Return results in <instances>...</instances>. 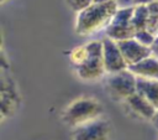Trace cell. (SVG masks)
<instances>
[{
    "instance_id": "cell-20",
    "label": "cell",
    "mask_w": 158,
    "mask_h": 140,
    "mask_svg": "<svg viewBox=\"0 0 158 140\" xmlns=\"http://www.w3.org/2000/svg\"><path fill=\"white\" fill-rule=\"evenodd\" d=\"M5 1H6V0H0V2H1V4H4Z\"/></svg>"
},
{
    "instance_id": "cell-15",
    "label": "cell",
    "mask_w": 158,
    "mask_h": 140,
    "mask_svg": "<svg viewBox=\"0 0 158 140\" xmlns=\"http://www.w3.org/2000/svg\"><path fill=\"white\" fill-rule=\"evenodd\" d=\"M147 9H148V12L149 15H153V16H158V0L151 2L147 5Z\"/></svg>"
},
{
    "instance_id": "cell-17",
    "label": "cell",
    "mask_w": 158,
    "mask_h": 140,
    "mask_svg": "<svg viewBox=\"0 0 158 140\" xmlns=\"http://www.w3.org/2000/svg\"><path fill=\"white\" fill-rule=\"evenodd\" d=\"M153 1H156V0H133L135 5H148Z\"/></svg>"
},
{
    "instance_id": "cell-6",
    "label": "cell",
    "mask_w": 158,
    "mask_h": 140,
    "mask_svg": "<svg viewBox=\"0 0 158 140\" xmlns=\"http://www.w3.org/2000/svg\"><path fill=\"white\" fill-rule=\"evenodd\" d=\"M101 41H102V59L106 73L111 74L128 69V64L126 63L117 42L107 36L104 37Z\"/></svg>"
},
{
    "instance_id": "cell-19",
    "label": "cell",
    "mask_w": 158,
    "mask_h": 140,
    "mask_svg": "<svg viewBox=\"0 0 158 140\" xmlns=\"http://www.w3.org/2000/svg\"><path fill=\"white\" fill-rule=\"evenodd\" d=\"M109 1H112V0H94L93 2H96V4H104V2H109Z\"/></svg>"
},
{
    "instance_id": "cell-12",
    "label": "cell",
    "mask_w": 158,
    "mask_h": 140,
    "mask_svg": "<svg viewBox=\"0 0 158 140\" xmlns=\"http://www.w3.org/2000/svg\"><path fill=\"white\" fill-rule=\"evenodd\" d=\"M148 17H149V12H148L147 5H135L132 20H131V24H132L133 28L136 31L146 28Z\"/></svg>"
},
{
    "instance_id": "cell-14",
    "label": "cell",
    "mask_w": 158,
    "mask_h": 140,
    "mask_svg": "<svg viewBox=\"0 0 158 140\" xmlns=\"http://www.w3.org/2000/svg\"><path fill=\"white\" fill-rule=\"evenodd\" d=\"M94 0H65L68 7L75 12L81 11L83 9L88 7L90 4H93Z\"/></svg>"
},
{
    "instance_id": "cell-18",
    "label": "cell",
    "mask_w": 158,
    "mask_h": 140,
    "mask_svg": "<svg viewBox=\"0 0 158 140\" xmlns=\"http://www.w3.org/2000/svg\"><path fill=\"white\" fill-rule=\"evenodd\" d=\"M151 120H152V124H153V126H154V128L158 130V110L156 112V114L153 115V118H152Z\"/></svg>"
},
{
    "instance_id": "cell-4",
    "label": "cell",
    "mask_w": 158,
    "mask_h": 140,
    "mask_svg": "<svg viewBox=\"0 0 158 140\" xmlns=\"http://www.w3.org/2000/svg\"><path fill=\"white\" fill-rule=\"evenodd\" d=\"M105 85L107 94L114 100H126L137 90V76L130 69L111 73Z\"/></svg>"
},
{
    "instance_id": "cell-2",
    "label": "cell",
    "mask_w": 158,
    "mask_h": 140,
    "mask_svg": "<svg viewBox=\"0 0 158 140\" xmlns=\"http://www.w3.org/2000/svg\"><path fill=\"white\" fill-rule=\"evenodd\" d=\"M117 9L118 5L116 0L104 4H90L88 7L77 12L74 27L75 32L79 36H89L102 28H106L112 21Z\"/></svg>"
},
{
    "instance_id": "cell-3",
    "label": "cell",
    "mask_w": 158,
    "mask_h": 140,
    "mask_svg": "<svg viewBox=\"0 0 158 140\" xmlns=\"http://www.w3.org/2000/svg\"><path fill=\"white\" fill-rule=\"evenodd\" d=\"M104 108L99 100L91 97H80L73 100L63 112L62 120L70 128H77L85 123L99 119Z\"/></svg>"
},
{
    "instance_id": "cell-16",
    "label": "cell",
    "mask_w": 158,
    "mask_h": 140,
    "mask_svg": "<svg viewBox=\"0 0 158 140\" xmlns=\"http://www.w3.org/2000/svg\"><path fill=\"white\" fill-rule=\"evenodd\" d=\"M151 50H152V55H153V56H156V57L158 58V36H157V38H156V41H154V43L152 45Z\"/></svg>"
},
{
    "instance_id": "cell-13",
    "label": "cell",
    "mask_w": 158,
    "mask_h": 140,
    "mask_svg": "<svg viewBox=\"0 0 158 140\" xmlns=\"http://www.w3.org/2000/svg\"><path fill=\"white\" fill-rule=\"evenodd\" d=\"M135 38L139 43H142V45H144L147 47H152V45L154 43L157 36L153 32L148 31L147 28H143V30H137L135 32Z\"/></svg>"
},
{
    "instance_id": "cell-8",
    "label": "cell",
    "mask_w": 158,
    "mask_h": 140,
    "mask_svg": "<svg viewBox=\"0 0 158 140\" xmlns=\"http://www.w3.org/2000/svg\"><path fill=\"white\" fill-rule=\"evenodd\" d=\"M128 69L132 73H135L137 77L158 79V58L152 55V56L130 66Z\"/></svg>"
},
{
    "instance_id": "cell-5",
    "label": "cell",
    "mask_w": 158,
    "mask_h": 140,
    "mask_svg": "<svg viewBox=\"0 0 158 140\" xmlns=\"http://www.w3.org/2000/svg\"><path fill=\"white\" fill-rule=\"evenodd\" d=\"M110 124L99 118L74 128L72 140H109Z\"/></svg>"
},
{
    "instance_id": "cell-11",
    "label": "cell",
    "mask_w": 158,
    "mask_h": 140,
    "mask_svg": "<svg viewBox=\"0 0 158 140\" xmlns=\"http://www.w3.org/2000/svg\"><path fill=\"white\" fill-rule=\"evenodd\" d=\"M136 30L133 28L132 24H116V22H110V25L106 27V36L110 37L111 40L118 42L128 38L135 37Z\"/></svg>"
},
{
    "instance_id": "cell-10",
    "label": "cell",
    "mask_w": 158,
    "mask_h": 140,
    "mask_svg": "<svg viewBox=\"0 0 158 140\" xmlns=\"http://www.w3.org/2000/svg\"><path fill=\"white\" fill-rule=\"evenodd\" d=\"M139 95L147 99L158 110V79L137 77V90Z\"/></svg>"
},
{
    "instance_id": "cell-7",
    "label": "cell",
    "mask_w": 158,
    "mask_h": 140,
    "mask_svg": "<svg viewBox=\"0 0 158 140\" xmlns=\"http://www.w3.org/2000/svg\"><path fill=\"white\" fill-rule=\"evenodd\" d=\"M117 45H118V47L122 52V56H123L126 63L128 64V67L152 56L151 47H147V46L139 43L135 37L123 40V41H118Z\"/></svg>"
},
{
    "instance_id": "cell-9",
    "label": "cell",
    "mask_w": 158,
    "mask_h": 140,
    "mask_svg": "<svg viewBox=\"0 0 158 140\" xmlns=\"http://www.w3.org/2000/svg\"><path fill=\"white\" fill-rule=\"evenodd\" d=\"M125 102L133 113H136L137 115H139L144 119H152L157 112V109L147 99H144L142 95H139L138 93L132 94Z\"/></svg>"
},
{
    "instance_id": "cell-1",
    "label": "cell",
    "mask_w": 158,
    "mask_h": 140,
    "mask_svg": "<svg viewBox=\"0 0 158 140\" xmlns=\"http://www.w3.org/2000/svg\"><path fill=\"white\" fill-rule=\"evenodd\" d=\"M77 74L83 81H96L104 76L105 66L102 59V41H90L75 47L70 52Z\"/></svg>"
}]
</instances>
